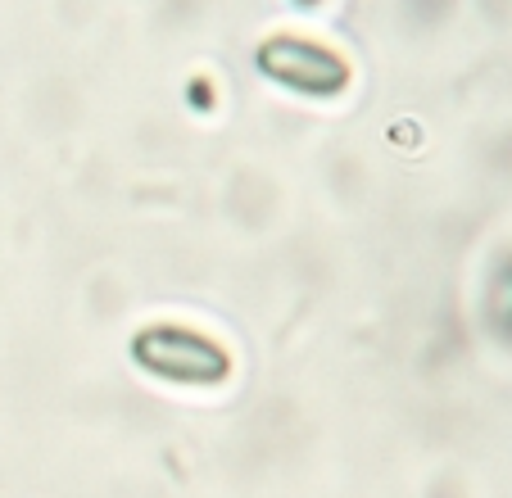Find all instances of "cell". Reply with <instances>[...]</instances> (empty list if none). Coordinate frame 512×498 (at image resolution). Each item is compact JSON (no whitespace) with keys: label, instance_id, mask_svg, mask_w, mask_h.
I'll use <instances>...</instances> for the list:
<instances>
[{"label":"cell","instance_id":"obj_1","mask_svg":"<svg viewBox=\"0 0 512 498\" xmlns=\"http://www.w3.org/2000/svg\"><path fill=\"white\" fill-rule=\"evenodd\" d=\"M254 68L268 82L295 91V96H309V100H336L354 82V68H349V59L340 50H331L327 41L300 37V32H272V37H263L259 50H254Z\"/></svg>","mask_w":512,"mask_h":498},{"label":"cell","instance_id":"obj_2","mask_svg":"<svg viewBox=\"0 0 512 498\" xmlns=\"http://www.w3.org/2000/svg\"><path fill=\"white\" fill-rule=\"evenodd\" d=\"M132 358L145 372L164 376V381H182V385H213L227 376V349L218 340L200 336L191 326L177 322H155L136 331L132 340Z\"/></svg>","mask_w":512,"mask_h":498},{"label":"cell","instance_id":"obj_3","mask_svg":"<svg viewBox=\"0 0 512 498\" xmlns=\"http://www.w3.org/2000/svg\"><path fill=\"white\" fill-rule=\"evenodd\" d=\"M295 5H309V10H313V5H322V0H295Z\"/></svg>","mask_w":512,"mask_h":498}]
</instances>
